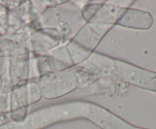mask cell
Wrapping results in <instances>:
<instances>
[{
  "mask_svg": "<svg viewBox=\"0 0 156 129\" xmlns=\"http://www.w3.org/2000/svg\"><path fill=\"white\" fill-rule=\"evenodd\" d=\"M85 62L97 68L101 74L114 77L129 84L156 93L155 71L98 53H93Z\"/></svg>",
  "mask_w": 156,
  "mask_h": 129,
  "instance_id": "6da1fadb",
  "label": "cell"
},
{
  "mask_svg": "<svg viewBox=\"0 0 156 129\" xmlns=\"http://www.w3.org/2000/svg\"><path fill=\"white\" fill-rule=\"evenodd\" d=\"M112 27L86 23L79 29L64 46L71 58L73 66L81 65L91 57L102 38Z\"/></svg>",
  "mask_w": 156,
  "mask_h": 129,
  "instance_id": "7a4b0ae2",
  "label": "cell"
},
{
  "mask_svg": "<svg viewBox=\"0 0 156 129\" xmlns=\"http://www.w3.org/2000/svg\"><path fill=\"white\" fill-rule=\"evenodd\" d=\"M41 97L56 100L67 95L79 87V80L74 70L48 72L40 75L37 80Z\"/></svg>",
  "mask_w": 156,
  "mask_h": 129,
  "instance_id": "3957f363",
  "label": "cell"
},
{
  "mask_svg": "<svg viewBox=\"0 0 156 129\" xmlns=\"http://www.w3.org/2000/svg\"><path fill=\"white\" fill-rule=\"evenodd\" d=\"M120 6L105 3L86 5L82 10L84 20L88 24L115 25L117 15Z\"/></svg>",
  "mask_w": 156,
  "mask_h": 129,
  "instance_id": "277c9868",
  "label": "cell"
},
{
  "mask_svg": "<svg viewBox=\"0 0 156 129\" xmlns=\"http://www.w3.org/2000/svg\"><path fill=\"white\" fill-rule=\"evenodd\" d=\"M154 23L150 13L139 9L120 7L115 25L136 30H149Z\"/></svg>",
  "mask_w": 156,
  "mask_h": 129,
  "instance_id": "5b68a950",
  "label": "cell"
},
{
  "mask_svg": "<svg viewBox=\"0 0 156 129\" xmlns=\"http://www.w3.org/2000/svg\"><path fill=\"white\" fill-rule=\"evenodd\" d=\"M10 93L11 111L28 107L41 99V93L37 82H27L21 86L13 87Z\"/></svg>",
  "mask_w": 156,
  "mask_h": 129,
  "instance_id": "8992f818",
  "label": "cell"
},
{
  "mask_svg": "<svg viewBox=\"0 0 156 129\" xmlns=\"http://www.w3.org/2000/svg\"><path fill=\"white\" fill-rule=\"evenodd\" d=\"M60 42L59 32L56 29H41L31 35L30 45L32 51L37 54L49 53Z\"/></svg>",
  "mask_w": 156,
  "mask_h": 129,
  "instance_id": "52a82bcc",
  "label": "cell"
},
{
  "mask_svg": "<svg viewBox=\"0 0 156 129\" xmlns=\"http://www.w3.org/2000/svg\"><path fill=\"white\" fill-rule=\"evenodd\" d=\"M9 73L13 87L27 83L30 75V56L28 53L9 58Z\"/></svg>",
  "mask_w": 156,
  "mask_h": 129,
  "instance_id": "ba28073f",
  "label": "cell"
},
{
  "mask_svg": "<svg viewBox=\"0 0 156 129\" xmlns=\"http://www.w3.org/2000/svg\"><path fill=\"white\" fill-rule=\"evenodd\" d=\"M10 93L0 91V114L10 112Z\"/></svg>",
  "mask_w": 156,
  "mask_h": 129,
  "instance_id": "9c48e42d",
  "label": "cell"
},
{
  "mask_svg": "<svg viewBox=\"0 0 156 129\" xmlns=\"http://www.w3.org/2000/svg\"><path fill=\"white\" fill-rule=\"evenodd\" d=\"M3 84H4V82H3V78L2 77L1 74H0V91H2V89L3 87Z\"/></svg>",
  "mask_w": 156,
  "mask_h": 129,
  "instance_id": "30bf717a",
  "label": "cell"
},
{
  "mask_svg": "<svg viewBox=\"0 0 156 129\" xmlns=\"http://www.w3.org/2000/svg\"><path fill=\"white\" fill-rule=\"evenodd\" d=\"M0 129H8L7 126H6L5 124H3L0 125Z\"/></svg>",
  "mask_w": 156,
  "mask_h": 129,
  "instance_id": "8fae6325",
  "label": "cell"
}]
</instances>
